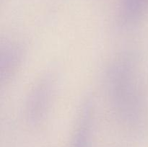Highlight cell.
<instances>
[{"mask_svg": "<svg viewBox=\"0 0 148 147\" xmlns=\"http://www.w3.org/2000/svg\"><path fill=\"white\" fill-rule=\"evenodd\" d=\"M22 56L21 48L17 44L7 45L1 50L0 59L1 83H7L12 79L21 63Z\"/></svg>", "mask_w": 148, "mask_h": 147, "instance_id": "cell-3", "label": "cell"}, {"mask_svg": "<svg viewBox=\"0 0 148 147\" xmlns=\"http://www.w3.org/2000/svg\"><path fill=\"white\" fill-rule=\"evenodd\" d=\"M53 84L52 78L46 76L32 89L26 106L27 120L32 125L42 122L46 118L53 97Z\"/></svg>", "mask_w": 148, "mask_h": 147, "instance_id": "cell-2", "label": "cell"}, {"mask_svg": "<svg viewBox=\"0 0 148 147\" xmlns=\"http://www.w3.org/2000/svg\"><path fill=\"white\" fill-rule=\"evenodd\" d=\"M144 11V0H120L119 17L121 26L136 27L141 21Z\"/></svg>", "mask_w": 148, "mask_h": 147, "instance_id": "cell-4", "label": "cell"}, {"mask_svg": "<svg viewBox=\"0 0 148 147\" xmlns=\"http://www.w3.org/2000/svg\"><path fill=\"white\" fill-rule=\"evenodd\" d=\"M136 58L131 55L119 57L108 73L107 87L111 106L124 122H134L141 105L140 77Z\"/></svg>", "mask_w": 148, "mask_h": 147, "instance_id": "cell-1", "label": "cell"}]
</instances>
